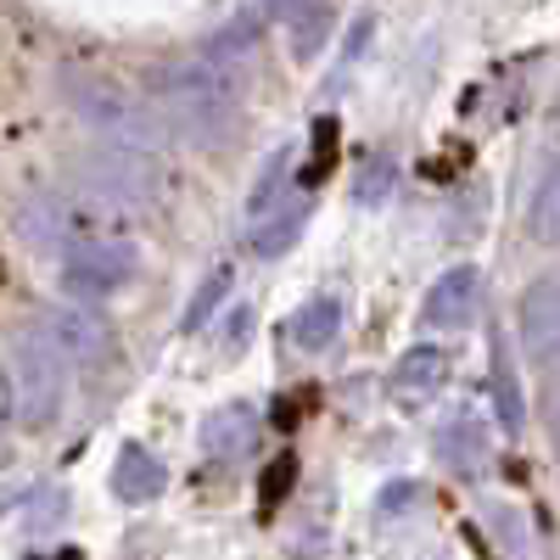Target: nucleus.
<instances>
[{
	"label": "nucleus",
	"instance_id": "f257e3e1",
	"mask_svg": "<svg viewBox=\"0 0 560 560\" xmlns=\"http://www.w3.org/2000/svg\"><path fill=\"white\" fill-rule=\"evenodd\" d=\"M163 113L185 147L197 152L230 147V135H236V84L219 62H179L163 73Z\"/></svg>",
	"mask_w": 560,
	"mask_h": 560
},
{
	"label": "nucleus",
	"instance_id": "f03ea898",
	"mask_svg": "<svg viewBox=\"0 0 560 560\" xmlns=\"http://www.w3.org/2000/svg\"><path fill=\"white\" fill-rule=\"evenodd\" d=\"M68 353L57 348V337H45L39 325L7 348V409L18 427H51L62 398H68Z\"/></svg>",
	"mask_w": 560,
	"mask_h": 560
},
{
	"label": "nucleus",
	"instance_id": "7ed1b4c3",
	"mask_svg": "<svg viewBox=\"0 0 560 560\" xmlns=\"http://www.w3.org/2000/svg\"><path fill=\"white\" fill-rule=\"evenodd\" d=\"M79 185L90 202L102 208H152L163 191V163L152 147H129V140H102L79 158Z\"/></svg>",
	"mask_w": 560,
	"mask_h": 560
},
{
	"label": "nucleus",
	"instance_id": "20e7f679",
	"mask_svg": "<svg viewBox=\"0 0 560 560\" xmlns=\"http://www.w3.org/2000/svg\"><path fill=\"white\" fill-rule=\"evenodd\" d=\"M73 113L96 129L102 140H129V147H163V124L140 107V102H129L124 90H107V84H79L73 90Z\"/></svg>",
	"mask_w": 560,
	"mask_h": 560
},
{
	"label": "nucleus",
	"instance_id": "39448f33",
	"mask_svg": "<svg viewBox=\"0 0 560 560\" xmlns=\"http://www.w3.org/2000/svg\"><path fill=\"white\" fill-rule=\"evenodd\" d=\"M62 269H68L62 287H68L79 303H96V298H113L124 280L135 275V247L102 242V236H84V242H73V253H68Z\"/></svg>",
	"mask_w": 560,
	"mask_h": 560
},
{
	"label": "nucleus",
	"instance_id": "423d86ee",
	"mask_svg": "<svg viewBox=\"0 0 560 560\" xmlns=\"http://www.w3.org/2000/svg\"><path fill=\"white\" fill-rule=\"evenodd\" d=\"M12 230L28 253H73V208L57 191H28L12 213Z\"/></svg>",
	"mask_w": 560,
	"mask_h": 560
},
{
	"label": "nucleus",
	"instance_id": "0eeeda50",
	"mask_svg": "<svg viewBox=\"0 0 560 560\" xmlns=\"http://www.w3.org/2000/svg\"><path fill=\"white\" fill-rule=\"evenodd\" d=\"M477 314H482V269L477 264H459V269H448L438 287L427 292L420 325H432V331H465Z\"/></svg>",
	"mask_w": 560,
	"mask_h": 560
},
{
	"label": "nucleus",
	"instance_id": "6e6552de",
	"mask_svg": "<svg viewBox=\"0 0 560 560\" xmlns=\"http://www.w3.org/2000/svg\"><path fill=\"white\" fill-rule=\"evenodd\" d=\"M522 342L538 364H560V275L522 298Z\"/></svg>",
	"mask_w": 560,
	"mask_h": 560
},
{
	"label": "nucleus",
	"instance_id": "1a4fd4ad",
	"mask_svg": "<svg viewBox=\"0 0 560 560\" xmlns=\"http://www.w3.org/2000/svg\"><path fill=\"white\" fill-rule=\"evenodd\" d=\"M34 325H39L45 337H57V348H62L73 364H84V359L102 353V325L90 319L84 308H45Z\"/></svg>",
	"mask_w": 560,
	"mask_h": 560
},
{
	"label": "nucleus",
	"instance_id": "9d476101",
	"mask_svg": "<svg viewBox=\"0 0 560 560\" xmlns=\"http://www.w3.org/2000/svg\"><path fill=\"white\" fill-rule=\"evenodd\" d=\"M258 438V415L247 404H224L219 415H208V427H202V448L213 459H242Z\"/></svg>",
	"mask_w": 560,
	"mask_h": 560
},
{
	"label": "nucleus",
	"instance_id": "9b49d317",
	"mask_svg": "<svg viewBox=\"0 0 560 560\" xmlns=\"http://www.w3.org/2000/svg\"><path fill=\"white\" fill-rule=\"evenodd\" d=\"M303 224H308V202H303V197H287L280 208H269L264 219H253V253H258V258L292 253L298 236H303Z\"/></svg>",
	"mask_w": 560,
	"mask_h": 560
},
{
	"label": "nucleus",
	"instance_id": "f8f14e48",
	"mask_svg": "<svg viewBox=\"0 0 560 560\" xmlns=\"http://www.w3.org/2000/svg\"><path fill=\"white\" fill-rule=\"evenodd\" d=\"M163 482H168L163 465L140 448V443H124V454H118V465H113V488H118L129 504H152V499L163 493Z\"/></svg>",
	"mask_w": 560,
	"mask_h": 560
},
{
	"label": "nucleus",
	"instance_id": "ddd939ff",
	"mask_svg": "<svg viewBox=\"0 0 560 560\" xmlns=\"http://www.w3.org/2000/svg\"><path fill=\"white\" fill-rule=\"evenodd\" d=\"M443 382H448V353H443V348H409V353L398 359V376H393L398 398H409V404L432 398Z\"/></svg>",
	"mask_w": 560,
	"mask_h": 560
},
{
	"label": "nucleus",
	"instance_id": "4468645a",
	"mask_svg": "<svg viewBox=\"0 0 560 560\" xmlns=\"http://www.w3.org/2000/svg\"><path fill=\"white\" fill-rule=\"evenodd\" d=\"M337 331H342V303L337 298H314V303H303L292 314V342L303 353H325L337 342Z\"/></svg>",
	"mask_w": 560,
	"mask_h": 560
},
{
	"label": "nucleus",
	"instance_id": "2eb2a0df",
	"mask_svg": "<svg viewBox=\"0 0 560 560\" xmlns=\"http://www.w3.org/2000/svg\"><path fill=\"white\" fill-rule=\"evenodd\" d=\"M527 236L544 247H560V158L538 174L533 202H527Z\"/></svg>",
	"mask_w": 560,
	"mask_h": 560
},
{
	"label": "nucleus",
	"instance_id": "dca6fc26",
	"mask_svg": "<svg viewBox=\"0 0 560 560\" xmlns=\"http://www.w3.org/2000/svg\"><path fill=\"white\" fill-rule=\"evenodd\" d=\"M438 454L454 465V471H477L482 454H488V432H482V420H471V415L448 420V427L438 432Z\"/></svg>",
	"mask_w": 560,
	"mask_h": 560
},
{
	"label": "nucleus",
	"instance_id": "f3484780",
	"mask_svg": "<svg viewBox=\"0 0 560 560\" xmlns=\"http://www.w3.org/2000/svg\"><path fill=\"white\" fill-rule=\"evenodd\" d=\"M287 197H298V191H292V152L280 147V152H269V163H264V168H258V179H253L247 219H264L269 208H280Z\"/></svg>",
	"mask_w": 560,
	"mask_h": 560
},
{
	"label": "nucleus",
	"instance_id": "a211bd4d",
	"mask_svg": "<svg viewBox=\"0 0 560 560\" xmlns=\"http://www.w3.org/2000/svg\"><path fill=\"white\" fill-rule=\"evenodd\" d=\"M269 12L298 34V45H303L298 57H314V45L325 34V0H269Z\"/></svg>",
	"mask_w": 560,
	"mask_h": 560
},
{
	"label": "nucleus",
	"instance_id": "6ab92c4d",
	"mask_svg": "<svg viewBox=\"0 0 560 560\" xmlns=\"http://www.w3.org/2000/svg\"><path fill=\"white\" fill-rule=\"evenodd\" d=\"M224 298H230V269H213V275L202 280V292L191 298V308H185V331H202Z\"/></svg>",
	"mask_w": 560,
	"mask_h": 560
},
{
	"label": "nucleus",
	"instance_id": "aec40b11",
	"mask_svg": "<svg viewBox=\"0 0 560 560\" xmlns=\"http://www.w3.org/2000/svg\"><path fill=\"white\" fill-rule=\"evenodd\" d=\"M493 387H499V420H504V432H522V393H516V370H510L504 353L493 364Z\"/></svg>",
	"mask_w": 560,
	"mask_h": 560
},
{
	"label": "nucleus",
	"instance_id": "412c9836",
	"mask_svg": "<svg viewBox=\"0 0 560 560\" xmlns=\"http://www.w3.org/2000/svg\"><path fill=\"white\" fill-rule=\"evenodd\" d=\"M247 337H253V308H242V303H236V308L224 314V331H219L213 342H219V353H224V359H236V353L247 348Z\"/></svg>",
	"mask_w": 560,
	"mask_h": 560
},
{
	"label": "nucleus",
	"instance_id": "4be33fe9",
	"mask_svg": "<svg viewBox=\"0 0 560 560\" xmlns=\"http://www.w3.org/2000/svg\"><path fill=\"white\" fill-rule=\"evenodd\" d=\"M387 163H370V174H364V185H359V202H382V191H387Z\"/></svg>",
	"mask_w": 560,
	"mask_h": 560
},
{
	"label": "nucleus",
	"instance_id": "5701e85b",
	"mask_svg": "<svg viewBox=\"0 0 560 560\" xmlns=\"http://www.w3.org/2000/svg\"><path fill=\"white\" fill-rule=\"evenodd\" d=\"M415 499H420V488H415V482H393V488L382 493V516H393V510H409Z\"/></svg>",
	"mask_w": 560,
	"mask_h": 560
},
{
	"label": "nucleus",
	"instance_id": "b1692460",
	"mask_svg": "<svg viewBox=\"0 0 560 560\" xmlns=\"http://www.w3.org/2000/svg\"><path fill=\"white\" fill-rule=\"evenodd\" d=\"M555 443H560V404H555Z\"/></svg>",
	"mask_w": 560,
	"mask_h": 560
},
{
	"label": "nucleus",
	"instance_id": "393cba45",
	"mask_svg": "<svg viewBox=\"0 0 560 560\" xmlns=\"http://www.w3.org/2000/svg\"><path fill=\"white\" fill-rule=\"evenodd\" d=\"M57 560H79V555H73V549H68V555H57Z\"/></svg>",
	"mask_w": 560,
	"mask_h": 560
}]
</instances>
